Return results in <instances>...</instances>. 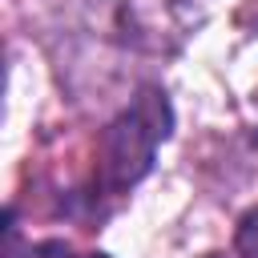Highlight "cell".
Instances as JSON below:
<instances>
[{
    "label": "cell",
    "instance_id": "6da1fadb",
    "mask_svg": "<svg viewBox=\"0 0 258 258\" xmlns=\"http://www.w3.org/2000/svg\"><path fill=\"white\" fill-rule=\"evenodd\" d=\"M173 133V105L161 85H141L137 97L101 129L97 137V169L93 181L77 194L89 210L105 214L109 202L125 198L157 157V145Z\"/></svg>",
    "mask_w": 258,
    "mask_h": 258
},
{
    "label": "cell",
    "instance_id": "7a4b0ae2",
    "mask_svg": "<svg viewBox=\"0 0 258 258\" xmlns=\"http://www.w3.org/2000/svg\"><path fill=\"white\" fill-rule=\"evenodd\" d=\"M4 258H109V254H101V250L77 254V250H73L69 242H60V238L20 242V234H16V210L8 206V210H4Z\"/></svg>",
    "mask_w": 258,
    "mask_h": 258
},
{
    "label": "cell",
    "instance_id": "3957f363",
    "mask_svg": "<svg viewBox=\"0 0 258 258\" xmlns=\"http://www.w3.org/2000/svg\"><path fill=\"white\" fill-rule=\"evenodd\" d=\"M234 250L242 258H258V206H250L234 226Z\"/></svg>",
    "mask_w": 258,
    "mask_h": 258
}]
</instances>
